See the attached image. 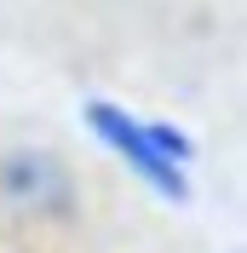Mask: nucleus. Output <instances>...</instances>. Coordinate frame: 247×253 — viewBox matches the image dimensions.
I'll use <instances>...</instances> for the list:
<instances>
[{"mask_svg":"<svg viewBox=\"0 0 247 253\" xmlns=\"http://www.w3.org/2000/svg\"><path fill=\"white\" fill-rule=\"evenodd\" d=\"M81 121L92 126V138L104 144L138 184H150L161 202H190V161H196V144H190L184 126L144 121V115L121 110V104H109V98H86Z\"/></svg>","mask_w":247,"mask_h":253,"instance_id":"nucleus-1","label":"nucleus"},{"mask_svg":"<svg viewBox=\"0 0 247 253\" xmlns=\"http://www.w3.org/2000/svg\"><path fill=\"white\" fill-rule=\"evenodd\" d=\"M0 202L29 219H69L81 207L75 178L52 150H6L0 156Z\"/></svg>","mask_w":247,"mask_h":253,"instance_id":"nucleus-2","label":"nucleus"}]
</instances>
